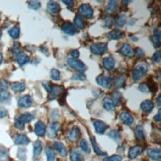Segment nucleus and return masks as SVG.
Returning <instances> with one entry per match:
<instances>
[{
    "label": "nucleus",
    "mask_w": 161,
    "mask_h": 161,
    "mask_svg": "<svg viewBox=\"0 0 161 161\" xmlns=\"http://www.w3.org/2000/svg\"><path fill=\"white\" fill-rule=\"evenodd\" d=\"M148 70V66L145 63L138 64L133 71V79L134 81L138 82L140 80L147 74Z\"/></svg>",
    "instance_id": "obj_1"
},
{
    "label": "nucleus",
    "mask_w": 161,
    "mask_h": 161,
    "mask_svg": "<svg viewBox=\"0 0 161 161\" xmlns=\"http://www.w3.org/2000/svg\"><path fill=\"white\" fill-rule=\"evenodd\" d=\"M67 64L70 68L79 72V73H82L86 70V67L84 64L82 62L75 58H69L67 60Z\"/></svg>",
    "instance_id": "obj_2"
},
{
    "label": "nucleus",
    "mask_w": 161,
    "mask_h": 161,
    "mask_svg": "<svg viewBox=\"0 0 161 161\" xmlns=\"http://www.w3.org/2000/svg\"><path fill=\"white\" fill-rule=\"evenodd\" d=\"M90 50L95 55H102L107 50V44L104 43H94L90 47Z\"/></svg>",
    "instance_id": "obj_3"
},
{
    "label": "nucleus",
    "mask_w": 161,
    "mask_h": 161,
    "mask_svg": "<svg viewBox=\"0 0 161 161\" xmlns=\"http://www.w3.org/2000/svg\"><path fill=\"white\" fill-rule=\"evenodd\" d=\"M80 136L79 128L77 126L72 128L67 133V137L68 140L71 142H77Z\"/></svg>",
    "instance_id": "obj_4"
},
{
    "label": "nucleus",
    "mask_w": 161,
    "mask_h": 161,
    "mask_svg": "<svg viewBox=\"0 0 161 161\" xmlns=\"http://www.w3.org/2000/svg\"><path fill=\"white\" fill-rule=\"evenodd\" d=\"M64 92V87L58 85H52L50 89L49 97L50 99L56 98L57 96L61 95Z\"/></svg>",
    "instance_id": "obj_5"
},
{
    "label": "nucleus",
    "mask_w": 161,
    "mask_h": 161,
    "mask_svg": "<svg viewBox=\"0 0 161 161\" xmlns=\"http://www.w3.org/2000/svg\"><path fill=\"white\" fill-rule=\"evenodd\" d=\"M96 82L99 85L105 89H109L111 86V79L108 76L99 75L96 78Z\"/></svg>",
    "instance_id": "obj_6"
},
{
    "label": "nucleus",
    "mask_w": 161,
    "mask_h": 161,
    "mask_svg": "<svg viewBox=\"0 0 161 161\" xmlns=\"http://www.w3.org/2000/svg\"><path fill=\"white\" fill-rule=\"evenodd\" d=\"M60 129V124L58 122H53L48 128L47 135L48 138H54L57 136V133Z\"/></svg>",
    "instance_id": "obj_7"
},
{
    "label": "nucleus",
    "mask_w": 161,
    "mask_h": 161,
    "mask_svg": "<svg viewBox=\"0 0 161 161\" xmlns=\"http://www.w3.org/2000/svg\"><path fill=\"white\" fill-rule=\"evenodd\" d=\"M79 12L87 18H91L93 14V10L91 7L87 4H84L79 8Z\"/></svg>",
    "instance_id": "obj_8"
},
{
    "label": "nucleus",
    "mask_w": 161,
    "mask_h": 161,
    "mask_svg": "<svg viewBox=\"0 0 161 161\" xmlns=\"http://www.w3.org/2000/svg\"><path fill=\"white\" fill-rule=\"evenodd\" d=\"M61 9L60 4L53 1H50L47 6V11L50 14H57Z\"/></svg>",
    "instance_id": "obj_9"
},
{
    "label": "nucleus",
    "mask_w": 161,
    "mask_h": 161,
    "mask_svg": "<svg viewBox=\"0 0 161 161\" xmlns=\"http://www.w3.org/2000/svg\"><path fill=\"white\" fill-rule=\"evenodd\" d=\"M143 152V148L141 145H137L133 147H131L129 150L128 152V157L130 159H134L140 155Z\"/></svg>",
    "instance_id": "obj_10"
},
{
    "label": "nucleus",
    "mask_w": 161,
    "mask_h": 161,
    "mask_svg": "<svg viewBox=\"0 0 161 161\" xmlns=\"http://www.w3.org/2000/svg\"><path fill=\"white\" fill-rule=\"evenodd\" d=\"M32 104V99L29 95H25L21 97L18 100V106L26 108L30 106Z\"/></svg>",
    "instance_id": "obj_11"
},
{
    "label": "nucleus",
    "mask_w": 161,
    "mask_h": 161,
    "mask_svg": "<svg viewBox=\"0 0 161 161\" xmlns=\"http://www.w3.org/2000/svg\"><path fill=\"white\" fill-rule=\"evenodd\" d=\"M119 119L121 121L126 125H131L134 121L133 116L127 112H123L119 115Z\"/></svg>",
    "instance_id": "obj_12"
},
{
    "label": "nucleus",
    "mask_w": 161,
    "mask_h": 161,
    "mask_svg": "<svg viewBox=\"0 0 161 161\" xmlns=\"http://www.w3.org/2000/svg\"><path fill=\"white\" fill-rule=\"evenodd\" d=\"M62 30L67 35H73L75 33V28L70 22L66 21L62 26Z\"/></svg>",
    "instance_id": "obj_13"
},
{
    "label": "nucleus",
    "mask_w": 161,
    "mask_h": 161,
    "mask_svg": "<svg viewBox=\"0 0 161 161\" xmlns=\"http://www.w3.org/2000/svg\"><path fill=\"white\" fill-rule=\"evenodd\" d=\"M103 67L105 69H106L107 70H111L114 67L115 60L111 56L108 57L103 59Z\"/></svg>",
    "instance_id": "obj_14"
},
{
    "label": "nucleus",
    "mask_w": 161,
    "mask_h": 161,
    "mask_svg": "<svg viewBox=\"0 0 161 161\" xmlns=\"http://www.w3.org/2000/svg\"><path fill=\"white\" fill-rule=\"evenodd\" d=\"M103 108L108 111H113L115 109V104L113 101L112 100V99L108 97L103 99Z\"/></svg>",
    "instance_id": "obj_15"
},
{
    "label": "nucleus",
    "mask_w": 161,
    "mask_h": 161,
    "mask_svg": "<svg viewBox=\"0 0 161 161\" xmlns=\"http://www.w3.org/2000/svg\"><path fill=\"white\" fill-rule=\"evenodd\" d=\"M35 132L38 136H43L45 133V127L43 123L41 121H38L35 125Z\"/></svg>",
    "instance_id": "obj_16"
},
{
    "label": "nucleus",
    "mask_w": 161,
    "mask_h": 161,
    "mask_svg": "<svg viewBox=\"0 0 161 161\" xmlns=\"http://www.w3.org/2000/svg\"><path fill=\"white\" fill-rule=\"evenodd\" d=\"M94 126L96 133L99 134H103L107 129V125L101 121H95L94 122Z\"/></svg>",
    "instance_id": "obj_17"
},
{
    "label": "nucleus",
    "mask_w": 161,
    "mask_h": 161,
    "mask_svg": "<svg viewBox=\"0 0 161 161\" xmlns=\"http://www.w3.org/2000/svg\"><path fill=\"white\" fill-rule=\"evenodd\" d=\"M147 153L148 156L153 160H157L160 158L161 153L159 149H154V148H149L147 151Z\"/></svg>",
    "instance_id": "obj_18"
},
{
    "label": "nucleus",
    "mask_w": 161,
    "mask_h": 161,
    "mask_svg": "<svg viewBox=\"0 0 161 161\" xmlns=\"http://www.w3.org/2000/svg\"><path fill=\"white\" fill-rule=\"evenodd\" d=\"M120 52L122 55L127 57H131L133 55V50L131 46L128 43H123L120 49Z\"/></svg>",
    "instance_id": "obj_19"
},
{
    "label": "nucleus",
    "mask_w": 161,
    "mask_h": 161,
    "mask_svg": "<svg viewBox=\"0 0 161 161\" xmlns=\"http://www.w3.org/2000/svg\"><path fill=\"white\" fill-rule=\"evenodd\" d=\"M53 145L56 150L62 157H65L67 155V150L62 143L59 142H54Z\"/></svg>",
    "instance_id": "obj_20"
},
{
    "label": "nucleus",
    "mask_w": 161,
    "mask_h": 161,
    "mask_svg": "<svg viewBox=\"0 0 161 161\" xmlns=\"http://www.w3.org/2000/svg\"><path fill=\"white\" fill-rule=\"evenodd\" d=\"M16 58H17V62L20 65L22 66L24 64H26L29 62V57L22 52H18L16 53Z\"/></svg>",
    "instance_id": "obj_21"
},
{
    "label": "nucleus",
    "mask_w": 161,
    "mask_h": 161,
    "mask_svg": "<svg viewBox=\"0 0 161 161\" xmlns=\"http://www.w3.org/2000/svg\"><path fill=\"white\" fill-rule=\"evenodd\" d=\"M14 143L16 145H26L29 143V139L25 135H17L14 138Z\"/></svg>",
    "instance_id": "obj_22"
},
{
    "label": "nucleus",
    "mask_w": 161,
    "mask_h": 161,
    "mask_svg": "<svg viewBox=\"0 0 161 161\" xmlns=\"http://www.w3.org/2000/svg\"><path fill=\"white\" fill-rule=\"evenodd\" d=\"M42 150V143L40 141L37 140L33 143V158L35 159L40 155Z\"/></svg>",
    "instance_id": "obj_23"
},
{
    "label": "nucleus",
    "mask_w": 161,
    "mask_h": 161,
    "mask_svg": "<svg viewBox=\"0 0 161 161\" xmlns=\"http://www.w3.org/2000/svg\"><path fill=\"white\" fill-rule=\"evenodd\" d=\"M25 84L23 82H13L11 84V89L15 92H20L25 89Z\"/></svg>",
    "instance_id": "obj_24"
},
{
    "label": "nucleus",
    "mask_w": 161,
    "mask_h": 161,
    "mask_svg": "<svg viewBox=\"0 0 161 161\" xmlns=\"http://www.w3.org/2000/svg\"><path fill=\"white\" fill-rule=\"evenodd\" d=\"M153 103L149 100L143 101L140 104V108L144 112H148L151 111L153 108Z\"/></svg>",
    "instance_id": "obj_25"
},
{
    "label": "nucleus",
    "mask_w": 161,
    "mask_h": 161,
    "mask_svg": "<svg viewBox=\"0 0 161 161\" xmlns=\"http://www.w3.org/2000/svg\"><path fill=\"white\" fill-rule=\"evenodd\" d=\"M70 158L71 161H80L82 158V155L77 149L73 148L70 152Z\"/></svg>",
    "instance_id": "obj_26"
},
{
    "label": "nucleus",
    "mask_w": 161,
    "mask_h": 161,
    "mask_svg": "<svg viewBox=\"0 0 161 161\" xmlns=\"http://www.w3.org/2000/svg\"><path fill=\"white\" fill-rule=\"evenodd\" d=\"M118 6V2L116 1L111 0L108 2V4L106 6L105 10L107 13H112L117 9Z\"/></svg>",
    "instance_id": "obj_27"
},
{
    "label": "nucleus",
    "mask_w": 161,
    "mask_h": 161,
    "mask_svg": "<svg viewBox=\"0 0 161 161\" xmlns=\"http://www.w3.org/2000/svg\"><path fill=\"white\" fill-rule=\"evenodd\" d=\"M108 37L110 39L112 40H116V39H118L120 37H121L122 36V32L117 29H114L112 31H111L110 32H109L107 35Z\"/></svg>",
    "instance_id": "obj_28"
},
{
    "label": "nucleus",
    "mask_w": 161,
    "mask_h": 161,
    "mask_svg": "<svg viewBox=\"0 0 161 161\" xmlns=\"http://www.w3.org/2000/svg\"><path fill=\"white\" fill-rule=\"evenodd\" d=\"M25 122L22 119L21 115L18 116H16L15 118V119H14V126L17 129H18L19 130H23L24 127H25Z\"/></svg>",
    "instance_id": "obj_29"
},
{
    "label": "nucleus",
    "mask_w": 161,
    "mask_h": 161,
    "mask_svg": "<svg viewBox=\"0 0 161 161\" xmlns=\"http://www.w3.org/2000/svg\"><path fill=\"white\" fill-rule=\"evenodd\" d=\"M45 153L47 157V161H55V154L52 148L47 147L45 148Z\"/></svg>",
    "instance_id": "obj_30"
},
{
    "label": "nucleus",
    "mask_w": 161,
    "mask_h": 161,
    "mask_svg": "<svg viewBox=\"0 0 161 161\" xmlns=\"http://www.w3.org/2000/svg\"><path fill=\"white\" fill-rule=\"evenodd\" d=\"M91 143H92V147H93V149H94L95 153H96L97 155H101V156L106 155V153L101 151L100 150V148H99V147L97 146V143L96 142V140L94 137L91 138Z\"/></svg>",
    "instance_id": "obj_31"
},
{
    "label": "nucleus",
    "mask_w": 161,
    "mask_h": 161,
    "mask_svg": "<svg viewBox=\"0 0 161 161\" xmlns=\"http://www.w3.org/2000/svg\"><path fill=\"white\" fill-rule=\"evenodd\" d=\"M11 97V94L5 90L0 91V103H6L9 100Z\"/></svg>",
    "instance_id": "obj_32"
},
{
    "label": "nucleus",
    "mask_w": 161,
    "mask_h": 161,
    "mask_svg": "<svg viewBox=\"0 0 161 161\" xmlns=\"http://www.w3.org/2000/svg\"><path fill=\"white\" fill-rule=\"evenodd\" d=\"M135 136L137 138L140 139V140H145V135H144V132H143V129L142 126H137L135 128Z\"/></svg>",
    "instance_id": "obj_33"
},
{
    "label": "nucleus",
    "mask_w": 161,
    "mask_h": 161,
    "mask_svg": "<svg viewBox=\"0 0 161 161\" xmlns=\"http://www.w3.org/2000/svg\"><path fill=\"white\" fill-rule=\"evenodd\" d=\"M8 160V153L7 149L0 145V161H7Z\"/></svg>",
    "instance_id": "obj_34"
},
{
    "label": "nucleus",
    "mask_w": 161,
    "mask_h": 161,
    "mask_svg": "<svg viewBox=\"0 0 161 161\" xmlns=\"http://www.w3.org/2000/svg\"><path fill=\"white\" fill-rule=\"evenodd\" d=\"M8 33L11 37L14 39H16L19 36V28L17 26H14L9 30Z\"/></svg>",
    "instance_id": "obj_35"
},
{
    "label": "nucleus",
    "mask_w": 161,
    "mask_h": 161,
    "mask_svg": "<svg viewBox=\"0 0 161 161\" xmlns=\"http://www.w3.org/2000/svg\"><path fill=\"white\" fill-rule=\"evenodd\" d=\"M153 41L156 45H159L160 43V30L157 28H155L153 30Z\"/></svg>",
    "instance_id": "obj_36"
},
{
    "label": "nucleus",
    "mask_w": 161,
    "mask_h": 161,
    "mask_svg": "<svg viewBox=\"0 0 161 161\" xmlns=\"http://www.w3.org/2000/svg\"><path fill=\"white\" fill-rule=\"evenodd\" d=\"M74 25L79 28H82L84 26V21L82 16H77L74 19Z\"/></svg>",
    "instance_id": "obj_37"
},
{
    "label": "nucleus",
    "mask_w": 161,
    "mask_h": 161,
    "mask_svg": "<svg viewBox=\"0 0 161 161\" xmlns=\"http://www.w3.org/2000/svg\"><path fill=\"white\" fill-rule=\"evenodd\" d=\"M50 78L52 80L58 81L60 79V74L59 71L55 69H53L50 71Z\"/></svg>",
    "instance_id": "obj_38"
},
{
    "label": "nucleus",
    "mask_w": 161,
    "mask_h": 161,
    "mask_svg": "<svg viewBox=\"0 0 161 161\" xmlns=\"http://www.w3.org/2000/svg\"><path fill=\"white\" fill-rule=\"evenodd\" d=\"M126 17L125 14H120L119 16V17L117 19L116 21V25L118 26H119V28H122L123 27V26L125 25L126 23Z\"/></svg>",
    "instance_id": "obj_39"
},
{
    "label": "nucleus",
    "mask_w": 161,
    "mask_h": 161,
    "mask_svg": "<svg viewBox=\"0 0 161 161\" xmlns=\"http://www.w3.org/2000/svg\"><path fill=\"white\" fill-rule=\"evenodd\" d=\"M125 82H126V79L123 77H119L115 80V82H114L115 87L118 89L121 88L125 85Z\"/></svg>",
    "instance_id": "obj_40"
},
{
    "label": "nucleus",
    "mask_w": 161,
    "mask_h": 161,
    "mask_svg": "<svg viewBox=\"0 0 161 161\" xmlns=\"http://www.w3.org/2000/svg\"><path fill=\"white\" fill-rule=\"evenodd\" d=\"M28 7L32 9H38L41 6V3L38 1H31L28 3Z\"/></svg>",
    "instance_id": "obj_41"
},
{
    "label": "nucleus",
    "mask_w": 161,
    "mask_h": 161,
    "mask_svg": "<svg viewBox=\"0 0 161 161\" xmlns=\"http://www.w3.org/2000/svg\"><path fill=\"white\" fill-rule=\"evenodd\" d=\"M80 148L84 152H86V153H89L90 152V148H89V147L88 145V143L87 142V141L84 139L82 140L80 142Z\"/></svg>",
    "instance_id": "obj_42"
},
{
    "label": "nucleus",
    "mask_w": 161,
    "mask_h": 161,
    "mask_svg": "<svg viewBox=\"0 0 161 161\" xmlns=\"http://www.w3.org/2000/svg\"><path fill=\"white\" fill-rule=\"evenodd\" d=\"M21 116L23 118V121L25 122V123H29V122L31 121L34 119V116L31 114L28 113H23V114H21Z\"/></svg>",
    "instance_id": "obj_43"
},
{
    "label": "nucleus",
    "mask_w": 161,
    "mask_h": 161,
    "mask_svg": "<svg viewBox=\"0 0 161 161\" xmlns=\"http://www.w3.org/2000/svg\"><path fill=\"white\" fill-rule=\"evenodd\" d=\"M122 158V157L119 155H113L103 158V161H121Z\"/></svg>",
    "instance_id": "obj_44"
},
{
    "label": "nucleus",
    "mask_w": 161,
    "mask_h": 161,
    "mask_svg": "<svg viewBox=\"0 0 161 161\" xmlns=\"http://www.w3.org/2000/svg\"><path fill=\"white\" fill-rule=\"evenodd\" d=\"M112 96H113V99L112 100L113 101L114 104H118V103H119L121 101L122 96H121V94L120 92H114L112 94Z\"/></svg>",
    "instance_id": "obj_45"
},
{
    "label": "nucleus",
    "mask_w": 161,
    "mask_h": 161,
    "mask_svg": "<svg viewBox=\"0 0 161 161\" xmlns=\"http://www.w3.org/2000/svg\"><path fill=\"white\" fill-rule=\"evenodd\" d=\"M17 157L19 160L25 161L26 160V150L24 148H19L18 151Z\"/></svg>",
    "instance_id": "obj_46"
},
{
    "label": "nucleus",
    "mask_w": 161,
    "mask_h": 161,
    "mask_svg": "<svg viewBox=\"0 0 161 161\" xmlns=\"http://www.w3.org/2000/svg\"><path fill=\"white\" fill-rule=\"evenodd\" d=\"M108 136L110 138H111L115 140H118L120 139V138H121V136H120L119 132L117 131L116 130H112V131H109L108 133Z\"/></svg>",
    "instance_id": "obj_47"
},
{
    "label": "nucleus",
    "mask_w": 161,
    "mask_h": 161,
    "mask_svg": "<svg viewBox=\"0 0 161 161\" xmlns=\"http://www.w3.org/2000/svg\"><path fill=\"white\" fill-rule=\"evenodd\" d=\"M86 79V75L82 74V73H79V74H77L75 75H74L73 77H72V80H80V81H84Z\"/></svg>",
    "instance_id": "obj_48"
},
{
    "label": "nucleus",
    "mask_w": 161,
    "mask_h": 161,
    "mask_svg": "<svg viewBox=\"0 0 161 161\" xmlns=\"http://www.w3.org/2000/svg\"><path fill=\"white\" fill-rule=\"evenodd\" d=\"M138 89L140 92H148L150 91L149 87L148 84L146 83L141 84L138 87Z\"/></svg>",
    "instance_id": "obj_49"
},
{
    "label": "nucleus",
    "mask_w": 161,
    "mask_h": 161,
    "mask_svg": "<svg viewBox=\"0 0 161 161\" xmlns=\"http://www.w3.org/2000/svg\"><path fill=\"white\" fill-rule=\"evenodd\" d=\"M152 60L154 62L158 63L160 61V51L158 50L153 55L152 57Z\"/></svg>",
    "instance_id": "obj_50"
},
{
    "label": "nucleus",
    "mask_w": 161,
    "mask_h": 161,
    "mask_svg": "<svg viewBox=\"0 0 161 161\" xmlns=\"http://www.w3.org/2000/svg\"><path fill=\"white\" fill-rule=\"evenodd\" d=\"M8 86V82L6 80H1L0 81V89L3 91L6 89Z\"/></svg>",
    "instance_id": "obj_51"
},
{
    "label": "nucleus",
    "mask_w": 161,
    "mask_h": 161,
    "mask_svg": "<svg viewBox=\"0 0 161 161\" xmlns=\"http://www.w3.org/2000/svg\"><path fill=\"white\" fill-rule=\"evenodd\" d=\"M42 85H43V86L44 87V88L45 89V90H46L48 92H49L51 86H52V84L50 82H49L44 81V82H42Z\"/></svg>",
    "instance_id": "obj_52"
},
{
    "label": "nucleus",
    "mask_w": 161,
    "mask_h": 161,
    "mask_svg": "<svg viewBox=\"0 0 161 161\" xmlns=\"http://www.w3.org/2000/svg\"><path fill=\"white\" fill-rule=\"evenodd\" d=\"M7 110L3 108V107H0V118H4L7 115Z\"/></svg>",
    "instance_id": "obj_53"
},
{
    "label": "nucleus",
    "mask_w": 161,
    "mask_h": 161,
    "mask_svg": "<svg viewBox=\"0 0 161 161\" xmlns=\"http://www.w3.org/2000/svg\"><path fill=\"white\" fill-rule=\"evenodd\" d=\"M70 55L73 57L72 58H77L79 56V52L77 50H73L70 52Z\"/></svg>",
    "instance_id": "obj_54"
},
{
    "label": "nucleus",
    "mask_w": 161,
    "mask_h": 161,
    "mask_svg": "<svg viewBox=\"0 0 161 161\" xmlns=\"http://www.w3.org/2000/svg\"><path fill=\"white\" fill-rule=\"evenodd\" d=\"M161 119V110L159 109L157 114L153 117V120L156 122H159Z\"/></svg>",
    "instance_id": "obj_55"
},
{
    "label": "nucleus",
    "mask_w": 161,
    "mask_h": 161,
    "mask_svg": "<svg viewBox=\"0 0 161 161\" xmlns=\"http://www.w3.org/2000/svg\"><path fill=\"white\" fill-rule=\"evenodd\" d=\"M144 54H145L144 51H143L142 49H141V48H138L136 49V55L138 57H142L144 56Z\"/></svg>",
    "instance_id": "obj_56"
},
{
    "label": "nucleus",
    "mask_w": 161,
    "mask_h": 161,
    "mask_svg": "<svg viewBox=\"0 0 161 161\" xmlns=\"http://www.w3.org/2000/svg\"><path fill=\"white\" fill-rule=\"evenodd\" d=\"M62 3H64L65 4L67 5V6H71V7H73L74 5V3L71 0H65V1H62Z\"/></svg>",
    "instance_id": "obj_57"
},
{
    "label": "nucleus",
    "mask_w": 161,
    "mask_h": 161,
    "mask_svg": "<svg viewBox=\"0 0 161 161\" xmlns=\"http://www.w3.org/2000/svg\"><path fill=\"white\" fill-rule=\"evenodd\" d=\"M51 116H52V118L53 119H57V118L59 117L58 111H57V110L53 111L52 113V114H51Z\"/></svg>",
    "instance_id": "obj_58"
},
{
    "label": "nucleus",
    "mask_w": 161,
    "mask_h": 161,
    "mask_svg": "<svg viewBox=\"0 0 161 161\" xmlns=\"http://www.w3.org/2000/svg\"><path fill=\"white\" fill-rule=\"evenodd\" d=\"M105 25L106 26L109 27L110 26H111V21L109 19H105Z\"/></svg>",
    "instance_id": "obj_59"
},
{
    "label": "nucleus",
    "mask_w": 161,
    "mask_h": 161,
    "mask_svg": "<svg viewBox=\"0 0 161 161\" xmlns=\"http://www.w3.org/2000/svg\"><path fill=\"white\" fill-rule=\"evenodd\" d=\"M157 103H158V106H160V96H159L157 98Z\"/></svg>",
    "instance_id": "obj_60"
},
{
    "label": "nucleus",
    "mask_w": 161,
    "mask_h": 161,
    "mask_svg": "<svg viewBox=\"0 0 161 161\" xmlns=\"http://www.w3.org/2000/svg\"><path fill=\"white\" fill-rule=\"evenodd\" d=\"M2 61H3V55H2V54H1V53L0 52V64H1V62H2Z\"/></svg>",
    "instance_id": "obj_61"
},
{
    "label": "nucleus",
    "mask_w": 161,
    "mask_h": 161,
    "mask_svg": "<svg viewBox=\"0 0 161 161\" xmlns=\"http://www.w3.org/2000/svg\"><path fill=\"white\" fill-rule=\"evenodd\" d=\"M1 31L0 30V38H1Z\"/></svg>",
    "instance_id": "obj_62"
}]
</instances>
